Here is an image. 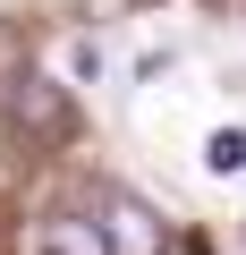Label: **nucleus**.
<instances>
[{
  "instance_id": "f257e3e1",
  "label": "nucleus",
  "mask_w": 246,
  "mask_h": 255,
  "mask_svg": "<svg viewBox=\"0 0 246 255\" xmlns=\"http://www.w3.org/2000/svg\"><path fill=\"white\" fill-rule=\"evenodd\" d=\"M93 230H102V247H110V255H162V221H153L136 196H102Z\"/></svg>"
},
{
  "instance_id": "f03ea898",
  "label": "nucleus",
  "mask_w": 246,
  "mask_h": 255,
  "mask_svg": "<svg viewBox=\"0 0 246 255\" xmlns=\"http://www.w3.org/2000/svg\"><path fill=\"white\" fill-rule=\"evenodd\" d=\"M34 255H110V247H102V230H93V213H60V221H43V238H34Z\"/></svg>"
},
{
  "instance_id": "7ed1b4c3",
  "label": "nucleus",
  "mask_w": 246,
  "mask_h": 255,
  "mask_svg": "<svg viewBox=\"0 0 246 255\" xmlns=\"http://www.w3.org/2000/svg\"><path fill=\"white\" fill-rule=\"evenodd\" d=\"M204 170H212V179H238V170H246V128H212Z\"/></svg>"
}]
</instances>
